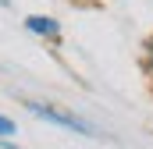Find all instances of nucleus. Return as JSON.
I'll return each mask as SVG.
<instances>
[{"label": "nucleus", "mask_w": 153, "mask_h": 149, "mask_svg": "<svg viewBox=\"0 0 153 149\" xmlns=\"http://www.w3.org/2000/svg\"><path fill=\"white\" fill-rule=\"evenodd\" d=\"M25 110H32V117L39 121H46V124H57V128H64V131H75V135H96L100 128L93 124V121H85V117H78L75 110H64V107H53V103H43V100H25Z\"/></svg>", "instance_id": "f257e3e1"}, {"label": "nucleus", "mask_w": 153, "mask_h": 149, "mask_svg": "<svg viewBox=\"0 0 153 149\" xmlns=\"http://www.w3.org/2000/svg\"><path fill=\"white\" fill-rule=\"evenodd\" d=\"M25 29H29L32 36H50V39L61 36V21L50 18V14H29V18H25Z\"/></svg>", "instance_id": "f03ea898"}, {"label": "nucleus", "mask_w": 153, "mask_h": 149, "mask_svg": "<svg viewBox=\"0 0 153 149\" xmlns=\"http://www.w3.org/2000/svg\"><path fill=\"white\" fill-rule=\"evenodd\" d=\"M14 131H18V124H14V121H11L7 114H0V142H7V139H11Z\"/></svg>", "instance_id": "7ed1b4c3"}, {"label": "nucleus", "mask_w": 153, "mask_h": 149, "mask_svg": "<svg viewBox=\"0 0 153 149\" xmlns=\"http://www.w3.org/2000/svg\"><path fill=\"white\" fill-rule=\"evenodd\" d=\"M146 68L153 71V39H150V46H146Z\"/></svg>", "instance_id": "20e7f679"}, {"label": "nucleus", "mask_w": 153, "mask_h": 149, "mask_svg": "<svg viewBox=\"0 0 153 149\" xmlns=\"http://www.w3.org/2000/svg\"><path fill=\"white\" fill-rule=\"evenodd\" d=\"M7 4H11V0H0V7H7Z\"/></svg>", "instance_id": "39448f33"}]
</instances>
